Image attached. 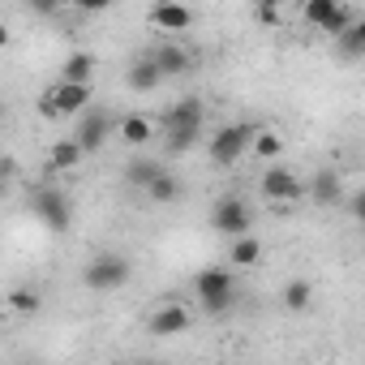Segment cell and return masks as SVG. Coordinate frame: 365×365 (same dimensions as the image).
I'll return each mask as SVG.
<instances>
[{"label":"cell","mask_w":365,"mask_h":365,"mask_svg":"<svg viewBox=\"0 0 365 365\" xmlns=\"http://www.w3.org/2000/svg\"><path fill=\"white\" fill-rule=\"evenodd\" d=\"M190 322H194L190 305L172 301V305H159V309H150V322H146V331H150L155 339H168V335H185V331H190Z\"/></svg>","instance_id":"9c48e42d"},{"label":"cell","mask_w":365,"mask_h":365,"mask_svg":"<svg viewBox=\"0 0 365 365\" xmlns=\"http://www.w3.org/2000/svg\"><path fill=\"white\" fill-rule=\"evenodd\" d=\"M39 305H43V297L35 288H14L9 292V309H18V314H39Z\"/></svg>","instance_id":"cb8c5ba5"},{"label":"cell","mask_w":365,"mask_h":365,"mask_svg":"<svg viewBox=\"0 0 365 365\" xmlns=\"http://www.w3.org/2000/svg\"><path fill=\"white\" fill-rule=\"evenodd\" d=\"M279 150H284V138H279L275 129H258V138H254V155L267 159V163H275Z\"/></svg>","instance_id":"603a6c76"},{"label":"cell","mask_w":365,"mask_h":365,"mask_svg":"<svg viewBox=\"0 0 365 365\" xmlns=\"http://www.w3.org/2000/svg\"><path fill=\"white\" fill-rule=\"evenodd\" d=\"M150 61L159 65V73H163V78H180V73H190V69H194L190 48H185V43H176V39H163V43L150 52Z\"/></svg>","instance_id":"8fae6325"},{"label":"cell","mask_w":365,"mask_h":365,"mask_svg":"<svg viewBox=\"0 0 365 365\" xmlns=\"http://www.w3.org/2000/svg\"><path fill=\"white\" fill-rule=\"evenodd\" d=\"M86 103H91V86L56 82L52 91L39 95V116H48V120H61V116H86Z\"/></svg>","instance_id":"277c9868"},{"label":"cell","mask_w":365,"mask_h":365,"mask_svg":"<svg viewBox=\"0 0 365 365\" xmlns=\"http://www.w3.org/2000/svg\"><path fill=\"white\" fill-rule=\"evenodd\" d=\"M348 211H352V220H356V224H365V190H356V194L348 198Z\"/></svg>","instance_id":"484cf974"},{"label":"cell","mask_w":365,"mask_h":365,"mask_svg":"<svg viewBox=\"0 0 365 365\" xmlns=\"http://www.w3.org/2000/svg\"><path fill=\"white\" fill-rule=\"evenodd\" d=\"M258 190H262V198H267V202H297V198H305V194H309V190L301 185V176H297L292 168H284V163H271V168L262 172Z\"/></svg>","instance_id":"ba28073f"},{"label":"cell","mask_w":365,"mask_h":365,"mask_svg":"<svg viewBox=\"0 0 365 365\" xmlns=\"http://www.w3.org/2000/svg\"><path fill=\"white\" fill-rule=\"evenodd\" d=\"M163 172H168V168L155 163V159H129V163H125V180H129V185H138V190H150Z\"/></svg>","instance_id":"d6986e66"},{"label":"cell","mask_w":365,"mask_h":365,"mask_svg":"<svg viewBox=\"0 0 365 365\" xmlns=\"http://www.w3.org/2000/svg\"><path fill=\"white\" fill-rule=\"evenodd\" d=\"M91 78H95V56H91V52H69L65 65H61V82H69V86H91Z\"/></svg>","instance_id":"9a60e30c"},{"label":"cell","mask_w":365,"mask_h":365,"mask_svg":"<svg viewBox=\"0 0 365 365\" xmlns=\"http://www.w3.org/2000/svg\"><path fill=\"white\" fill-rule=\"evenodd\" d=\"M82 159H86V150L78 146V138H61V142H52V150H48V168H52V172H73Z\"/></svg>","instance_id":"2e32d148"},{"label":"cell","mask_w":365,"mask_h":365,"mask_svg":"<svg viewBox=\"0 0 365 365\" xmlns=\"http://www.w3.org/2000/svg\"><path fill=\"white\" fill-rule=\"evenodd\" d=\"M31 211H35V220H39L48 232H65V228L73 224V207H69V198H65L56 185H39V190L31 194Z\"/></svg>","instance_id":"52a82bcc"},{"label":"cell","mask_w":365,"mask_h":365,"mask_svg":"<svg viewBox=\"0 0 365 365\" xmlns=\"http://www.w3.org/2000/svg\"><path fill=\"white\" fill-rule=\"evenodd\" d=\"M335 0H305V5H301V18L309 22V26H318V31H327L331 26V18H335Z\"/></svg>","instance_id":"7402d4cb"},{"label":"cell","mask_w":365,"mask_h":365,"mask_svg":"<svg viewBox=\"0 0 365 365\" xmlns=\"http://www.w3.org/2000/svg\"><path fill=\"white\" fill-rule=\"evenodd\" d=\"M82 284L91 292H116L129 284V262L120 254H95L86 267H82Z\"/></svg>","instance_id":"8992f818"},{"label":"cell","mask_w":365,"mask_h":365,"mask_svg":"<svg viewBox=\"0 0 365 365\" xmlns=\"http://www.w3.org/2000/svg\"><path fill=\"white\" fill-rule=\"evenodd\" d=\"M211 228H215L220 237H228V241H241V237H250V228H254V211L245 207V198L224 194V198L211 207Z\"/></svg>","instance_id":"5b68a950"},{"label":"cell","mask_w":365,"mask_h":365,"mask_svg":"<svg viewBox=\"0 0 365 365\" xmlns=\"http://www.w3.org/2000/svg\"><path fill=\"white\" fill-rule=\"evenodd\" d=\"M335 43H339L344 56H365V18H356V26H352L344 39H335Z\"/></svg>","instance_id":"d4e9b609"},{"label":"cell","mask_w":365,"mask_h":365,"mask_svg":"<svg viewBox=\"0 0 365 365\" xmlns=\"http://www.w3.org/2000/svg\"><path fill=\"white\" fill-rule=\"evenodd\" d=\"M159 82H163V73H159V65H155L150 56H138V61L125 69V86H129V91H138V95L159 91Z\"/></svg>","instance_id":"5bb4252c"},{"label":"cell","mask_w":365,"mask_h":365,"mask_svg":"<svg viewBox=\"0 0 365 365\" xmlns=\"http://www.w3.org/2000/svg\"><path fill=\"white\" fill-rule=\"evenodd\" d=\"M194 292H198V305L211 318H224L237 305V275H232V267H202L194 275Z\"/></svg>","instance_id":"7a4b0ae2"},{"label":"cell","mask_w":365,"mask_h":365,"mask_svg":"<svg viewBox=\"0 0 365 365\" xmlns=\"http://www.w3.org/2000/svg\"><path fill=\"white\" fill-rule=\"evenodd\" d=\"M146 198H150V202H159V207H172V202L185 198V185H180V176H176V172H163L155 185L146 190Z\"/></svg>","instance_id":"ffe728a7"},{"label":"cell","mask_w":365,"mask_h":365,"mask_svg":"<svg viewBox=\"0 0 365 365\" xmlns=\"http://www.w3.org/2000/svg\"><path fill=\"white\" fill-rule=\"evenodd\" d=\"M112 129H116V125H112V112H108V108H91V112L82 116V125L73 129V138H78V146H82L86 155H95V150H103V142H108Z\"/></svg>","instance_id":"30bf717a"},{"label":"cell","mask_w":365,"mask_h":365,"mask_svg":"<svg viewBox=\"0 0 365 365\" xmlns=\"http://www.w3.org/2000/svg\"><path fill=\"white\" fill-rule=\"evenodd\" d=\"M254 138H258V125H250V120L220 125V129L207 138V155H211V163L232 168V163H241L245 150H254Z\"/></svg>","instance_id":"3957f363"},{"label":"cell","mask_w":365,"mask_h":365,"mask_svg":"<svg viewBox=\"0 0 365 365\" xmlns=\"http://www.w3.org/2000/svg\"><path fill=\"white\" fill-rule=\"evenodd\" d=\"M138 365H150V361H138Z\"/></svg>","instance_id":"83f0119b"},{"label":"cell","mask_w":365,"mask_h":365,"mask_svg":"<svg viewBox=\"0 0 365 365\" xmlns=\"http://www.w3.org/2000/svg\"><path fill=\"white\" fill-rule=\"evenodd\" d=\"M258 262H262V241H258L254 232L228 245V267H241V271H250V267H258Z\"/></svg>","instance_id":"ac0fdd59"},{"label":"cell","mask_w":365,"mask_h":365,"mask_svg":"<svg viewBox=\"0 0 365 365\" xmlns=\"http://www.w3.org/2000/svg\"><path fill=\"white\" fill-rule=\"evenodd\" d=\"M309 301H314L309 279H292V284H284V309H288V314H305Z\"/></svg>","instance_id":"44dd1931"},{"label":"cell","mask_w":365,"mask_h":365,"mask_svg":"<svg viewBox=\"0 0 365 365\" xmlns=\"http://www.w3.org/2000/svg\"><path fill=\"white\" fill-rule=\"evenodd\" d=\"M202 120H207V108L198 95H185V99H176L163 108V142L172 155H185L198 146L202 138Z\"/></svg>","instance_id":"6da1fadb"},{"label":"cell","mask_w":365,"mask_h":365,"mask_svg":"<svg viewBox=\"0 0 365 365\" xmlns=\"http://www.w3.org/2000/svg\"><path fill=\"white\" fill-rule=\"evenodd\" d=\"M258 22L262 26H279V5H258Z\"/></svg>","instance_id":"4316f807"},{"label":"cell","mask_w":365,"mask_h":365,"mask_svg":"<svg viewBox=\"0 0 365 365\" xmlns=\"http://www.w3.org/2000/svg\"><path fill=\"white\" fill-rule=\"evenodd\" d=\"M116 133H120V142L125 146H146L150 138H155V125H150V116H125V120H116Z\"/></svg>","instance_id":"e0dca14e"},{"label":"cell","mask_w":365,"mask_h":365,"mask_svg":"<svg viewBox=\"0 0 365 365\" xmlns=\"http://www.w3.org/2000/svg\"><path fill=\"white\" fill-rule=\"evenodd\" d=\"M339 198H344L339 172H335V168H318V172L309 176V202H314V207H339Z\"/></svg>","instance_id":"7c38bea8"},{"label":"cell","mask_w":365,"mask_h":365,"mask_svg":"<svg viewBox=\"0 0 365 365\" xmlns=\"http://www.w3.org/2000/svg\"><path fill=\"white\" fill-rule=\"evenodd\" d=\"M150 26H159L163 35H185L190 26H194V9H185V5H150Z\"/></svg>","instance_id":"4fadbf2b"}]
</instances>
